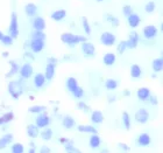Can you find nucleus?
<instances>
[{
	"mask_svg": "<svg viewBox=\"0 0 163 153\" xmlns=\"http://www.w3.org/2000/svg\"><path fill=\"white\" fill-rule=\"evenodd\" d=\"M62 41L68 45H76L78 42H84L85 37L84 36H78V35H75V34H70V33H65L62 36Z\"/></svg>",
	"mask_w": 163,
	"mask_h": 153,
	"instance_id": "obj_1",
	"label": "nucleus"
},
{
	"mask_svg": "<svg viewBox=\"0 0 163 153\" xmlns=\"http://www.w3.org/2000/svg\"><path fill=\"white\" fill-rule=\"evenodd\" d=\"M8 91L13 98H19V96L21 95L22 92V88L19 82H11L8 85Z\"/></svg>",
	"mask_w": 163,
	"mask_h": 153,
	"instance_id": "obj_2",
	"label": "nucleus"
},
{
	"mask_svg": "<svg viewBox=\"0 0 163 153\" xmlns=\"http://www.w3.org/2000/svg\"><path fill=\"white\" fill-rule=\"evenodd\" d=\"M10 34L12 37H16L19 34V29H18V19H16V14L13 13L12 14L11 26H10Z\"/></svg>",
	"mask_w": 163,
	"mask_h": 153,
	"instance_id": "obj_3",
	"label": "nucleus"
},
{
	"mask_svg": "<svg viewBox=\"0 0 163 153\" xmlns=\"http://www.w3.org/2000/svg\"><path fill=\"white\" fill-rule=\"evenodd\" d=\"M100 40H101L103 45H105V46H112L113 43L116 42V36L113 34H111V33L106 32L104 34H101Z\"/></svg>",
	"mask_w": 163,
	"mask_h": 153,
	"instance_id": "obj_4",
	"label": "nucleus"
},
{
	"mask_svg": "<svg viewBox=\"0 0 163 153\" xmlns=\"http://www.w3.org/2000/svg\"><path fill=\"white\" fill-rule=\"evenodd\" d=\"M44 47V42L43 40H40V39H33L32 43H31V48L34 53H40L41 50Z\"/></svg>",
	"mask_w": 163,
	"mask_h": 153,
	"instance_id": "obj_5",
	"label": "nucleus"
},
{
	"mask_svg": "<svg viewBox=\"0 0 163 153\" xmlns=\"http://www.w3.org/2000/svg\"><path fill=\"white\" fill-rule=\"evenodd\" d=\"M82 49H83V53H84L86 56H93V55H95L96 49H95V46H93L92 43L84 41V43L82 45Z\"/></svg>",
	"mask_w": 163,
	"mask_h": 153,
	"instance_id": "obj_6",
	"label": "nucleus"
},
{
	"mask_svg": "<svg viewBox=\"0 0 163 153\" xmlns=\"http://www.w3.org/2000/svg\"><path fill=\"white\" fill-rule=\"evenodd\" d=\"M148 118H149V113L147 112V110H145V109H140V110L137 111V113H135V119H137L139 123H146L148 121Z\"/></svg>",
	"mask_w": 163,
	"mask_h": 153,
	"instance_id": "obj_7",
	"label": "nucleus"
},
{
	"mask_svg": "<svg viewBox=\"0 0 163 153\" xmlns=\"http://www.w3.org/2000/svg\"><path fill=\"white\" fill-rule=\"evenodd\" d=\"M156 34H157V29H156L155 26L150 25V26H147L143 28V35L147 39H153L154 36H156Z\"/></svg>",
	"mask_w": 163,
	"mask_h": 153,
	"instance_id": "obj_8",
	"label": "nucleus"
},
{
	"mask_svg": "<svg viewBox=\"0 0 163 153\" xmlns=\"http://www.w3.org/2000/svg\"><path fill=\"white\" fill-rule=\"evenodd\" d=\"M137 41H139V36H137V32H132L131 35H129V39H128V41L126 42V46L128 48L133 49V48L137 47Z\"/></svg>",
	"mask_w": 163,
	"mask_h": 153,
	"instance_id": "obj_9",
	"label": "nucleus"
},
{
	"mask_svg": "<svg viewBox=\"0 0 163 153\" xmlns=\"http://www.w3.org/2000/svg\"><path fill=\"white\" fill-rule=\"evenodd\" d=\"M20 74H21V76L23 77V79H28V77H31L33 74V68L31 64H23L21 67V69H20Z\"/></svg>",
	"mask_w": 163,
	"mask_h": 153,
	"instance_id": "obj_10",
	"label": "nucleus"
},
{
	"mask_svg": "<svg viewBox=\"0 0 163 153\" xmlns=\"http://www.w3.org/2000/svg\"><path fill=\"white\" fill-rule=\"evenodd\" d=\"M49 124V117L46 115H41L37 117L36 119V126L37 127H46Z\"/></svg>",
	"mask_w": 163,
	"mask_h": 153,
	"instance_id": "obj_11",
	"label": "nucleus"
},
{
	"mask_svg": "<svg viewBox=\"0 0 163 153\" xmlns=\"http://www.w3.org/2000/svg\"><path fill=\"white\" fill-rule=\"evenodd\" d=\"M137 144L140 146H148L150 144V137H149V134L142 133L141 136L139 137V139H137Z\"/></svg>",
	"mask_w": 163,
	"mask_h": 153,
	"instance_id": "obj_12",
	"label": "nucleus"
},
{
	"mask_svg": "<svg viewBox=\"0 0 163 153\" xmlns=\"http://www.w3.org/2000/svg\"><path fill=\"white\" fill-rule=\"evenodd\" d=\"M128 23H129V26L131 27H137L139 26V23H140V16L137 15V14H129L128 15Z\"/></svg>",
	"mask_w": 163,
	"mask_h": 153,
	"instance_id": "obj_13",
	"label": "nucleus"
},
{
	"mask_svg": "<svg viewBox=\"0 0 163 153\" xmlns=\"http://www.w3.org/2000/svg\"><path fill=\"white\" fill-rule=\"evenodd\" d=\"M33 26L35 28V31H43L46 27V22L42 18H36L33 22Z\"/></svg>",
	"mask_w": 163,
	"mask_h": 153,
	"instance_id": "obj_14",
	"label": "nucleus"
},
{
	"mask_svg": "<svg viewBox=\"0 0 163 153\" xmlns=\"http://www.w3.org/2000/svg\"><path fill=\"white\" fill-rule=\"evenodd\" d=\"M150 96V92L147 88H141V89L137 91V97L140 98L141 100H147Z\"/></svg>",
	"mask_w": 163,
	"mask_h": 153,
	"instance_id": "obj_15",
	"label": "nucleus"
},
{
	"mask_svg": "<svg viewBox=\"0 0 163 153\" xmlns=\"http://www.w3.org/2000/svg\"><path fill=\"white\" fill-rule=\"evenodd\" d=\"M91 121L96 123V124H99L101 121H104V116H103V113L100 112V111H95L92 115H91Z\"/></svg>",
	"mask_w": 163,
	"mask_h": 153,
	"instance_id": "obj_16",
	"label": "nucleus"
},
{
	"mask_svg": "<svg viewBox=\"0 0 163 153\" xmlns=\"http://www.w3.org/2000/svg\"><path fill=\"white\" fill-rule=\"evenodd\" d=\"M54 74H55V64L49 63L46 68V79H51L54 77Z\"/></svg>",
	"mask_w": 163,
	"mask_h": 153,
	"instance_id": "obj_17",
	"label": "nucleus"
},
{
	"mask_svg": "<svg viewBox=\"0 0 163 153\" xmlns=\"http://www.w3.org/2000/svg\"><path fill=\"white\" fill-rule=\"evenodd\" d=\"M27 133L31 138H36L39 136V127L35 126V125H28Z\"/></svg>",
	"mask_w": 163,
	"mask_h": 153,
	"instance_id": "obj_18",
	"label": "nucleus"
},
{
	"mask_svg": "<svg viewBox=\"0 0 163 153\" xmlns=\"http://www.w3.org/2000/svg\"><path fill=\"white\" fill-rule=\"evenodd\" d=\"M44 82H46V77H44V75H42V74L35 75V79H34V84H35V87H37V88H41V87L44 84Z\"/></svg>",
	"mask_w": 163,
	"mask_h": 153,
	"instance_id": "obj_19",
	"label": "nucleus"
},
{
	"mask_svg": "<svg viewBox=\"0 0 163 153\" xmlns=\"http://www.w3.org/2000/svg\"><path fill=\"white\" fill-rule=\"evenodd\" d=\"M103 61H104V63H105L106 66H112V64L116 62V56H114V54L107 53L105 56H104Z\"/></svg>",
	"mask_w": 163,
	"mask_h": 153,
	"instance_id": "obj_20",
	"label": "nucleus"
},
{
	"mask_svg": "<svg viewBox=\"0 0 163 153\" xmlns=\"http://www.w3.org/2000/svg\"><path fill=\"white\" fill-rule=\"evenodd\" d=\"M99 145H100V138L96 133H93L91 136V138H90V146L92 148H97Z\"/></svg>",
	"mask_w": 163,
	"mask_h": 153,
	"instance_id": "obj_21",
	"label": "nucleus"
},
{
	"mask_svg": "<svg viewBox=\"0 0 163 153\" xmlns=\"http://www.w3.org/2000/svg\"><path fill=\"white\" fill-rule=\"evenodd\" d=\"M12 139H13V136L12 134H6L4 137L0 139V150L1 148H4L5 146H7L10 142H12Z\"/></svg>",
	"mask_w": 163,
	"mask_h": 153,
	"instance_id": "obj_22",
	"label": "nucleus"
},
{
	"mask_svg": "<svg viewBox=\"0 0 163 153\" xmlns=\"http://www.w3.org/2000/svg\"><path fill=\"white\" fill-rule=\"evenodd\" d=\"M131 76L134 77V79H139L141 76V68L137 66V64H134L132 66L131 68Z\"/></svg>",
	"mask_w": 163,
	"mask_h": 153,
	"instance_id": "obj_23",
	"label": "nucleus"
},
{
	"mask_svg": "<svg viewBox=\"0 0 163 153\" xmlns=\"http://www.w3.org/2000/svg\"><path fill=\"white\" fill-rule=\"evenodd\" d=\"M67 87H68V89L72 92V91H75V90L77 89V87H78L77 81H76L74 77H69L68 81H67Z\"/></svg>",
	"mask_w": 163,
	"mask_h": 153,
	"instance_id": "obj_24",
	"label": "nucleus"
},
{
	"mask_svg": "<svg viewBox=\"0 0 163 153\" xmlns=\"http://www.w3.org/2000/svg\"><path fill=\"white\" fill-rule=\"evenodd\" d=\"M64 16H65V11H64V10L56 11V12H54L53 14H51V18H53L54 20H56V21H59V20L64 19Z\"/></svg>",
	"mask_w": 163,
	"mask_h": 153,
	"instance_id": "obj_25",
	"label": "nucleus"
},
{
	"mask_svg": "<svg viewBox=\"0 0 163 153\" xmlns=\"http://www.w3.org/2000/svg\"><path fill=\"white\" fill-rule=\"evenodd\" d=\"M162 67H163L162 58H157V60H155V61L153 62V69H154V71H155V73L161 71V70H162Z\"/></svg>",
	"mask_w": 163,
	"mask_h": 153,
	"instance_id": "obj_26",
	"label": "nucleus"
},
{
	"mask_svg": "<svg viewBox=\"0 0 163 153\" xmlns=\"http://www.w3.org/2000/svg\"><path fill=\"white\" fill-rule=\"evenodd\" d=\"M79 131L82 132H88V133H97V130H96L93 126H89V125H80L78 127Z\"/></svg>",
	"mask_w": 163,
	"mask_h": 153,
	"instance_id": "obj_27",
	"label": "nucleus"
},
{
	"mask_svg": "<svg viewBox=\"0 0 163 153\" xmlns=\"http://www.w3.org/2000/svg\"><path fill=\"white\" fill-rule=\"evenodd\" d=\"M36 11H37V8H36V6L34 5V4H28V5L26 6V13L29 16L34 15V14L36 13Z\"/></svg>",
	"mask_w": 163,
	"mask_h": 153,
	"instance_id": "obj_28",
	"label": "nucleus"
},
{
	"mask_svg": "<svg viewBox=\"0 0 163 153\" xmlns=\"http://www.w3.org/2000/svg\"><path fill=\"white\" fill-rule=\"evenodd\" d=\"M63 125H64V127H67V129H71V127L75 125V121L71 117H65L63 119Z\"/></svg>",
	"mask_w": 163,
	"mask_h": 153,
	"instance_id": "obj_29",
	"label": "nucleus"
},
{
	"mask_svg": "<svg viewBox=\"0 0 163 153\" xmlns=\"http://www.w3.org/2000/svg\"><path fill=\"white\" fill-rule=\"evenodd\" d=\"M122 121H124V125L126 129H129L131 127V119H129V116L127 112H124L122 113Z\"/></svg>",
	"mask_w": 163,
	"mask_h": 153,
	"instance_id": "obj_30",
	"label": "nucleus"
},
{
	"mask_svg": "<svg viewBox=\"0 0 163 153\" xmlns=\"http://www.w3.org/2000/svg\"><path fill=\"white\" fill-rule=\"evenodd\" d=\"M41 136L44 140H49L50 138L53 137V131L50 130V129H46V130H43L42 133H41Z\"/></svg>",
	"mask_w": 163,
	"mask_h": 153,
	"instance_id": "obj_31",
	"label": "nucleus"
},
{
	"mask_svg": "<svg viewBox=\"0 0 163 153\" xmlns=\"http://www.w3.org/2000/svg\"><path fill=\"white\" fill-rule=\"evenodd\" d=\"M105 85L108 90H114L118 87V83H116V81H114V79H108V81H106Z\"/></svg>",
	"mask_w": 163,
	"mask_h": 153,
	"instance_id": "obj_32",
	"label": "nucleus"
},
{
	"mask_svg": "<svg viewBox=\"0 0 163 153\" xmlns=\"http://www.w3.org/2000/svg\"><path fill=\"white\" fill-rule=\"evenodd\" d=\"M13 119V113L12 112H8L0 118V124H4V123H7V121H11Z\"/></svg>",
	"mask_w": 163,
	"mask_h": 153,
	"instance_id": "obj_33",
	"label": "nucleus"
},
{
	"mask_svg": "<svg viewBox=\"0 0 163 153\" xmlns=\"http://www.w3.org/2000/svg\"><path fill=\"white\" fill-rule=\"evenodd\" d=\"M11 66H12L11 71H10L8 74L6 75L7 77H11V76H13V75L15 74L16 71H19V67H18V64H16L15 62H13V61H11Z\"/></svg>",
	"mask_w": 163,
	"mask_h": 153,
	"instance_id": "obj_34",
	"label": "nucleus"
},
{
	"mask_svg": "<svg viewBox=\"0 0 163 153\" xmlns=\"http://www.w3.org/2000/svg\"><path fill=\"white\" fill-rule=\"evenodd\" d=\"M12 152L22 153L23 152V146H22L21 144H14V145L12 146Z\"/></svg>",
	"mask_w": 163,
	"mask_h": 153,
	"instance_id": "obj_35",
	"label": "nucleus"
},
{
	"mask_svg": "<svg viewBox=\"0 0 163 153\" xmlns=\"http://www.w3.org/2000/svg\"><path fill=\"white\" fill-rule=\"evenodd\" d=\"M33 39H40V40H44L46 35L42 33V31H36L35 33H33Z\"/></svg>",
	"mask_w": 163,
	"mask_h": 153,
	"instance_id": "obj_36",
	"label": "nucleus"
},
{
	"mask_svg": "<svg viewBox=\"0 0 163 153\" xmlns=\"http://www.w3.org/2000/svg\"><path fill=\"white\" fill-rule=\"evenodd\" d=\"M72 94H74L75 97H77V98H80V97L83 96V94H84V91H83V89H82V88L77 87V89L75 90V91H72Z\"/></svg>",
	"mask_w": 163,
	"mask_h": 153,
	"instance_id": "obj_37",
	"label": "nucleus"
},
{
	"mask_svg": "<svg viewBox=\"0 0 163 153\" xmlns=\"http://www.w3.org/2000/svg\"><path fill=\"white\" fill-rule=\"evenodd\" d=\"M44 110V108L43 106H32L31 109H29V112H35V113H39V112H42V111Z\"/></svg>",
	"mask_w": 163,
	"mask_h": 153,
	"instance_id": "obj_38",
	"label": "nucleus"
},
{
	"mask_svg": "<svg viewBox=\"0 0 163 153\" xmlns=\"http://www.w3.org/2000/svg\"><path fill=\"white\" fill-rule=\"evenodd\" d=\"M155 10V4L153 2V1H150V2H148L147 5H146V11L148 12V13H152L153 11Z\"/></svg>",
	"mask_w": 163,
	"mask_h": 153,
	"instance_id": "obj_39",
	"label": "nucleus"
},
{
	"mask_svg": "<svg viewBox=\"0 0 163 153\" xmlns=\"http://www.w3.org/2000/svg\"><path fill=\"white\" fill-rule=\"evenodd\" d=\"M127 48V46H126V42L125 41H122V42H120L119 43V46H118V52L120 54H122L124 52H125V49Z\"/></svg>",
	"mask_w": 163,
	"mask_h": 153,
	"instance_id": "obj_40",
	"label": "nucleus"
},
{
	"mask_svg": "<svg viewBox=\"0 0 163 153\" xmlns=\"http://www.w3.org/2000/svg\"><path fill=\"white\" fill-rule=\"evenodd\" d=\"M12 39L13 37L11 36V35H4V37H2V42L5 43V45H12Z\"/></svg>",
	"mask_w": 163,
	"mask_h": 153,
	"instance_id": "obj_41",
	"label": "nucleus"
},
{
	"mask_svg": "<svg viewBox=\"0 0 163 153\" xmlns=\"http://www.w3.org/2000/svg\"><path fill=\"white\" fill-rule=\"evenodd\" d=\"M107 20H108V21H111V22H112V25H113V26H114V27H116V26H118V25H119V20H118L116 18H114V16H112V15L107 16Z\"/></svg>",
	"mask_w": 163,
	"mask_h": 153,
	"instance_id": "obj_42",
	"label": "nucleus"
},
{
	"mask_svg": "<svg viewBox=\"0 0 163 153\" xmlns=\"http://www.w3.org/2000/svg\"><path fill=\"white\" fill-rule=\"evenodd\" d=\"M83 26H84V29H85V32L88 33V34H90V33H91V29H90L89 22H88V20H86V19H85V18H83Z\"/></svg>",
	"mask_w": 163,
	"mask_h": 153,
	"instance_id": "obj_43",
	"label": "nucleus"
},
{
	"mask_svg": "<svg viewBox=\"0 0 163 153\" xmlns=\"http://www.w3.org/2000/svg\"><path fill=\"white\" fill-rule=\"evenodd\" d=\"M122 12H124V14H125V15L128 16L129 14H132V7L131 6H124Z\"/></svg>",
	"mask_w": 163,
	"mask_h": 153,
	"instance_id": "obj_44",
	"label": "nucleus"
},
{
	"mask_svg": "<svg viewBox=\"0 0 163 153\" xmlns=\"http://www.w3.org/2000/svg\"><path fill=\"white\" fill-rule=\"evenodd\" d=\"M65 148H67V151H76L74 148V146H72V144L71 142H68L67 145H65Z\"/></svg>",
	"mask_w": 163,
	"mask_h": 153,
	"instance_id": "obj_45",
	"label": "nucleus"
},
{
	"mask_svg": "<svg viewBox=\"0 0 163 153\" xmlns=\"http://www.w3.org/2000/svg\"><path fill=\"white\" fill-rule=\"evenodd\" d=\"M78 106H79V108H83V110H84V111H88V106L85 105L84 103H79Z\"/></svg>",
	"mask_w": 163,
	"mask_h": 153,
	"instance_id": "obj_46",
	"label": "nucleus"
},
{
	"mask_svg": "<svg viewBox=\"0 0 163 153\" xmlns=\"http://www.w3.org/2000/svg\"><path fill=\"white\" fill-rule=\"evenodd\" d=\"M49 151H50V150H49V148H47V147H43V148H41V152H49Z\"/></svg>",
	"mask_w": 163,
	"mask_h": 153,
	"instance_id": "obj_47",
	"label": "nucleus"
},
{
	"mask_svg": "<svg viewBox=\"0 0 163 153\" xmlns=\"http://www.w3.org/2000/svg\"><path fill=\"white\" fill-rule=\"evenodd\" d=\"M2 37H4V34H2V33L0 32V41H1V40H2Z\"/></svg>",
	"mask_w": 163,
	"mask_h": 153,
	"instance_id": "obj_48",
	"label": "nucleus"
},
{
	"mask_svg": "<svg viewBox=\"0 0 163 153\" xmlns=\"http://www.w3.org/2000/svg\"><path fill=\"white\" fill-rule=\"evenodd\" d=\"M61 142H67V139H64V138H62V139H61Z\"/></svg>",
	"mask_w": 163,
	"mask_h": 153,
	"instance_id": "obj_49",
	"label": "nucleus"
},
{
	"mask_svg": "<svg viewBox=\"0 0 163 153\" xmlns=\"http://www.w3.org/2000/svg\"><path fill=\"white\" fill-rule=\"evenodd\" d=\"M97 1H103V0H97Z\"/></svg>",
	"mask_w": 163,
	"mask_h": 153,
	"instance_id": "obj_50",
	"label": "nucleus"
}]
</instances>
